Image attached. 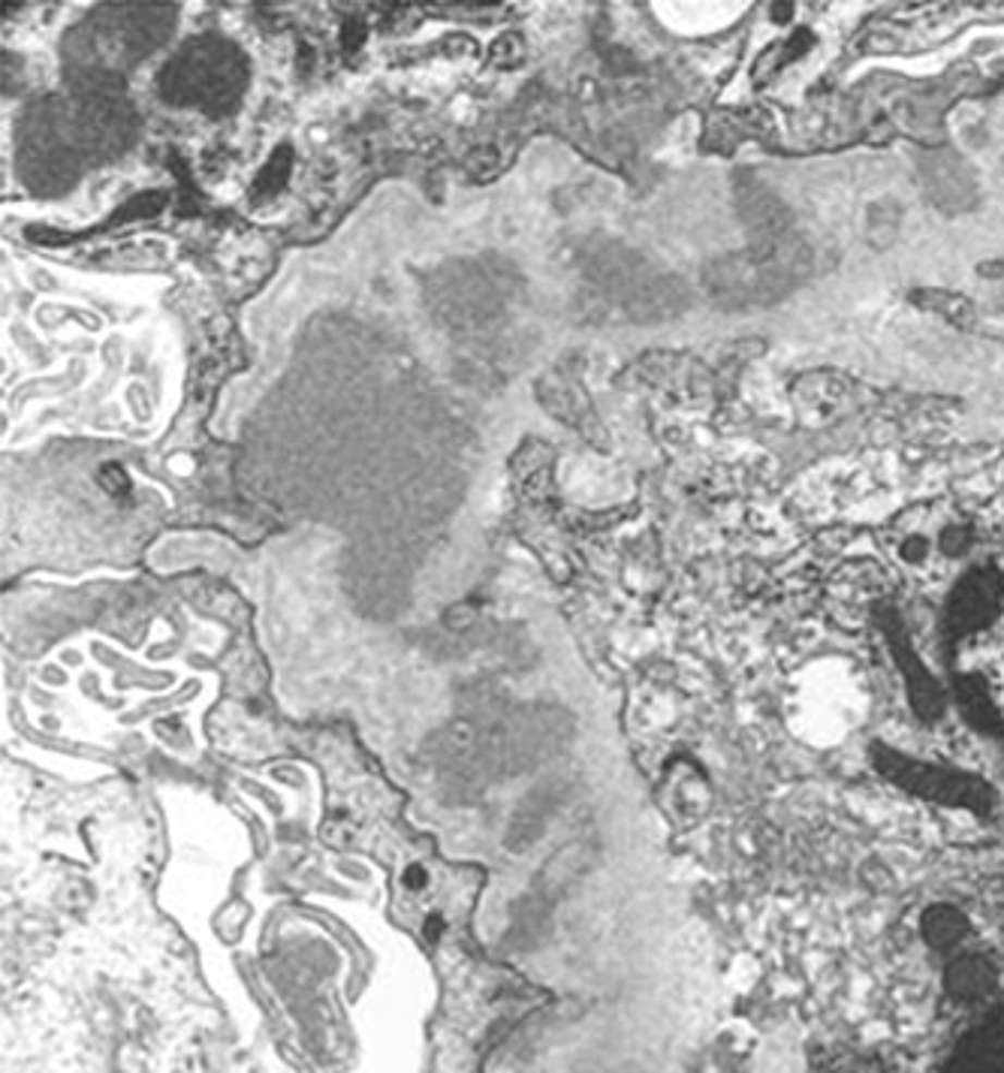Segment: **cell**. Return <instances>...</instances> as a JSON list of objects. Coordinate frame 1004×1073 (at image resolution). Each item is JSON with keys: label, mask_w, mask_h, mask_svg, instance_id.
I'll use <instances>...</instances> for the list:
<instances>
[{"label": "cell", "mask_w": 1004, "mask_h": 1073, "mask_svg": "<svg viewBox=\"0 0 1004 1073\" xmlns=\"http://www.w3.org/2000/svg\"><path fill=\"white\" fill-rule=\"evenodd\" d=\"M857 687L848 675L823 670L799 687L794 727L811 745H835L857 724Z\"/></svg>", "instance_id": "cell-1"}, {"label": "cell", "mask_w": 1004, "mask_h": 1073, "mask_svg": "<svg viewBox=\"0 0 1004 1073\" xmlns=\"http://www.w3.org/2000/svg\"><path fill=\"white\" fill-rule=\"evenodd\" d=\"M927 305L929 308H935V310H941V314H947L951 320H956V324H963V320H968L971 317V308L966 305V298H959V296H951V293H927Z\"/></svg>", "instance_id": "cell-2"}]
</instances>
